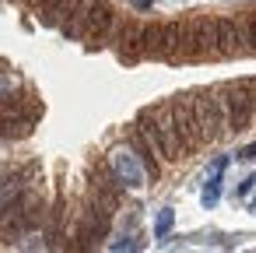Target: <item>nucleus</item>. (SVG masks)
Segmentation results:
<instances>
[{"label":"nucleus","instance_id":"obj_8","mask_svg":"<svg viewBox=\"0 0 256 253\" xmlns=\"http://www.w3.org/2000/svg\"><path fill=\"white\" fill-rule=\"evenodd\" d=\"M148 60H179V22H148Z\"/></svg>","mask_w":256,"mask_h":253},{"label":"nucleus","instance_id":"obj_1","mask_svg":"<svg viewBox=\"0 0 256 253\" xmlns=\"http://www.w3.org/2000/svg\"><path fill=\"white\" fill-rule=\"evenodd\" d=\"M137 123H140V130L148 134V141L154 144V151L162 155V162H182V158H186V148H182V141H179V130H176L168 99L148 106V109L137 116Z\"/></svg>","mask_w":256,"mask_h":253},{"label":"nucleus","instance_id":"obj_11","mask_svg":"<svg viewBox=\"0 0 256 253\" xmlns=\"http://www.w3.org/2000/svg\"><path fill=\"white\" fill-rule=\"evenodd\" d=\"M88 183L98 186V190H109L116 197H123V190H126V179L120 176V169L112 165V158H95L88 165Z\"/></svg>","mask_w":256,"mask_h":253},{"label":"nucleus","instance_id":"obj_22","mask_svg":"<svg viewBox=\"0 0 256 253\" xmlns=\"http://www.w3.org/2000/svg\"><path fill=\"white\" fill-rule=\"evenodd\" d=\"M18 4H25V8H36V11H39V4H42V0H18Z\"/></svg>","mask_w":256,"mask_h":253},{"label":"nucleus","instance_id":"obj_15","mask_svg":"<svg viewBox=\"0 0 256 253\" xmlns=\"http://www.w3.org/2000/svg\"><path fill=\"white\" fill-rule=\"evenodd\" d=\"M4 120V141H25L36 130V120H18V116H0Z\"/></svg>","mask_w":256,"mask_h":253},{"label":"nucleus","instance_id":"obj_7","mask_svg":"<svg viewBox=\"0 0 256 253\" xmlns=\"http://www.w3.org/2000/svg\"><path fill=\"white\" fill-rule=\"evenodd\" d=\"M120 15L109 0H88V11H84V43H109L112 29H116Z\"/></svg>","mask_w":256,"mask_h":253},{"label":"nucleus","instance_id":"obj_6","mask_svg":"<svg viewBox=\"0 0 256 253\" xmlns=\"http://www.w3.org/2000/svg\"><path fill=\"white\" fill-rule=\"evenodd\" d=\"M193 99H196V116H200L207 144H218L228 134V113H224L221 92L218 88H200V92H193Z\"/></svg>","mask_w":256,"mask_h":253},{"label":"nucleus","instance_id":"obj_4","mask_svg":"<svg viewBox=\"0 0 256 253\" xmlns=\"http://www.w3.org/2000/svg\"><path fill=\"white\" fill-rule=\"evenodd\" d=\"M168 109H172V120H176V130H179V141H182L186 155L200 151V148L207 144V137H204V127H200V116H196V99H193V92L168 99Z\"/></svg>","mask_w":256,"mask_h":253},{"label":"nucleus","instance_id":"obj_18","mask_svg":"<svg viewBox=\"0 0 256 253\" xmlns=\"http://www.w3.org/2000/svg\"><path fill=\"white\" fill-rule=\"evenodd\" d=\"M144 246V235H126L123 242H112V253H137Z\"/></svg>","mask_w":256,"mask_h":253},{"label":"nucleus","instance_id":"obj_25","mask_svg":"<svg viewBox=\"0 0 256 253\" xmlns=\"http://www.w3.org/2000/svg\"><path fill=\"white\" fill-rule=\"evenodd\" d=\"M252 207H256V200H252Z\"/></svg>","mask_w":256,"mask_h":253},{"label":"nucleus","instance_id":"obj_17","mask_svg":"<svg viewBox=\"0 0 256 253\" xmlns=\"http://www.w3.org/2000/svg\"><path fill=\"white\" fill-rule=\"evenodd\" d=\"M172 225H176V211H172V207H165V211L158 214V221H154V235H158V239H165V235L172 232Z\"/></svg>","mask_w":256,"mask_h":253},{"label":"nucleus","instance_id":"obj_5","mask_svg":"<svg viewBox=\"0 0 256 253\" xmlns=\"http://www.w3.org/2000/svg\"><path fill=\"white\" fill-rule=\"evenodd\" d=\"M109 43H112V50H116V57L123 64L148 60V22H140V18H120Z\"/></svg>","mask_w":256,"mask_h":253},{"label":"nucleus","instance_id":"obj_3","mask_svg":"<svg viewBox=\"0 0 256 253\" xmlns=\"http://www.w3.org/2000/svg\"><path fill=\"white\" fill-rule=\"evenodd\" d=\"M218 92H221V102L228 113V130L232 134L249 130L252 116H256V78H235L228 85H218Z\"/></svg>","mask_w":256,"mask_h":253},{"label":"nucleus","instance_id":"obj_14","mask_svg":"<svg viewBox=\"0 0 256 253\" xmlns=\"http://www.w3.org/2000/svg\"><path fill=\"white\" fill-rule=\"evenodd\" d=\"M78 8V0H42V4H39V18L46 22V25H64L67 22V15Z\"/></svg>","mask_w":256,"mask_h":253},{"label":"nucleus","instance_id":"obj_13","mask_svg":"<svg viewBox=\"0 0 256 253\" xmlns=\"http://www.w3.org/2000/svg\"><path fill=\"white\" fill-rule=\"evenodd\" d=\"M224 169H228V155H221L214 165H210V179H207V186H204V193H200V200H204V207H214L218 200H221V186H224Z\"/></svg>","mask_w":256,"mask_h":253},{"label":"nucleus","instance_id":"obj_10","mask_svg":"<svg viewBox=\"0 0 256 253\" xmlns=\"http://www.w3.org/2000/svg\"><path fill=\"white\" fill-rule=\"evenodd\" d=\"M218 22V57H242L246 43H242V29H238V15H221Z\"/></svg>","mask_w":256,"mask_h":253},{"label":"nucleus","instance_id":"obj_23","mask_svg":"<svg viewBox=\"0 0 256 253\" xmlns=\"http://www.w3.org/2000/svg\"><path fill=\"white\" fill-rule=\"evenodd\" d=\"M8 183H11V179H8V176H0V190H4V186H8Z\"/></svg>","mask_w":256,"mask_h":253},{"label":"nucleus","instance_id":"obj_20","mask_svg":"<svg viewBox=\"0 0 256 253\" xmlns=\"http://www.w3.org/2000/svg\"><path fill=\"white\" fill-rule=\"evenodd\" d=\"M238 158H242V162H256V144H246V148L238 151Z\"/></svg>","mask_w":256,"mask_h":253},{"label":"nucleus","instance_id":"obj_19","mask_svg":"<svg viewBox=\"0 0 256 253\" xmlns=\"http://www.w3.org/2000/svg\"><path fill=\"white\" fill-rule=\"evenodd\" d=\"M256 186V176H246L242 183H238V197H249V190Z\"/></svg>","mask_w":256,"mask_h":253},{"label":"nucleus","instance_id":"obj_16","mask_svg":"<svg viewBox=\"0 0 256 253\" xmlns=\"http://www.w3.org/2000/svg\"><path fill=\"white\" fill-rule=\"evenodd\" d=\"M238 29H242V43H246V53H256V8H252V11H242V15H238Z\"/></svg>","mask_w":256,"mask_h":253},{"label":"nucleus","instance_id":"obj_9","mask_svg":"<svg viewBox=\"0 0 256 253\" xmlns=\"http://www.w3.org/2000/svg\"><path fill=\"white\" fill-rule=\"evenodd\" d=\"M126 148H130V155L137 158V165L144 169V176H148L151 183H158V179H162V155L154 151V144L148 141V134L140 130V123L126 130Z\"/></svg>","mask_w":256,"mask_h":253},{"label":"nucleus","instance_id":"obj_24","mask_svg":"<svg viewBox=\"0 0 256 253\" xmlns=\"http://www.w3.org/2000/svg\"><path fill=\"white\" fill-rule=\"evenodd\" d=\"M0 141H4V120H0Z\"/></svg>","mask_w":256,"mask_h":253},{"label":"nucleus","instance_id":"obj_12","mask_svg":"<svg viewBox=\"0 0 256 253\" xmlns=\"http://www.w3.org/2000/svg\"><path fill=\"white\" fill-rule=\"evenodd\" d=\"M0 116H18V120H36L42 116V102L32 92H18V95H0Z\"/></svg>","mask_w":256,"mask_h":253},{"label":"nucleus","instance_id":"obj_21","mask_svg":"<svg viewBox=\"0 0 256 253\" xmlns=\"http://www.w3.org/2000/svg\"><path fill=\"white\" fill-rule=\"evenodd\" d=\"M130 4H134L137 11H148V8H151V0H130Z\"/></svg>","mask_w":256,"mask_h":253},{"label":"nucleus","instance_id":"obj_2","mask_svg":"<svg viewBox=\"0 0 256 253\" xmlns=\"http://www.w3.org/2000/svg\"><path fill=\"white\" fill-rule=\"evenodd\" d=\"M218 57V22L207 15H190L179 22V60Z\"/></svg>","mask_w":256,"mask_h":253}]
</instances>
